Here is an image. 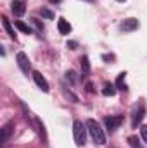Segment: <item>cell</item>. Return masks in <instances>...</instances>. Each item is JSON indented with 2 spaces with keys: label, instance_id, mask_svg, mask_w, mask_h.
<instances>
[{
  "label": "cell",
  "instance_id": "cell-1",
  "mask_svg": "<svg viewBox=\"0 0 147 148\" xmlns=\"http://www.w3.org/2000/svg\"><path fill=\"white\" fill-rule=\"evenodd\" d=\"M85 124H87V129H88L92 140H94L97 145H104V143H106V134H104V129L101 127V124H99L97 121H94V119H87Z\"/></svg>",
  "mask_w": 147,
  "mask_h": 148
},
{
  "label": "cell",
  "instance_id": "cell-2",
  "mask_svg": "<svg viewBox=\"0 0 147 148\" xmlns=\"http://www.w3.org/2000/svg\"><path fill=\"white\" fill-rule=\"evenodd\" d=\"M87 124H83L81 121H74L73 122V134H74V143L78 147H83L87 141Z\"/></svg>",
  "mask_w": 147,
  "mask_h": 148
},
{
  "label": "cell",
  "instance_id": "cell-3",
  "mask_svg": "<svg viewBox=\"0 0 147 148\" xmlns=\"http://www.w3.org/2000/svg\"><path fill=\"white\" fill-rule=\"evenodd\" d=\"M144 117H146V103H144V100H139L132 109V126L137 127L144 121Z\"/></svg>",
  "mask_w": 147,
  "mask_h": 148
},
{
  "label": "cell",
  "instance_id": "cell-4",
  "mask_svg": "<svg viewBox=\"0 0 147 148\" xmlns=\"http://www.w3.org/2000/svg\"><path fill=\"white\" fill-rule=\"evenodd\" d=\"M104 124H106L107 131L112 133V131H116V129L123 124V115H111V117H106V119H104Z\"/></svg>",
  "mask_w": 147,
  "mask_h": 148
},
{
  "label": "cell",
  "instance_id": "cell-5",
  "mask_svg": "<svg viewBox=\"0 0 147 148\" xmlns=\"http://www.w3.org/2000/svg\"><path fill=\"white\" fill-rule=\"evenodd\" d=\"M16 62H17L19 69H21L24 74H28L30 71H31V64H30V60H28V55H26L24 52H19V53L16 55Z\"/></svg>",
  "mask_w": 147,
  "mask_h": 148
},
{
  "label": "cell",
  "instance_id": "cell-6",
  "mask_svg": "<svg viewBox=\"0 0 147 148\" xmlns=\"http://www.w3.org/2000/svg\"><path fill=\"white\" fill-rule=\"evenodd\" d=\"M119 28H121V31H135L139 28V21L135 17H128L119 24Z\"/></svg>",
  "mask_w": 147,
  "mask_h": 148
},
{
  "label": "cell",
  "instance_id": "cell-7",
  "mask_svg": "<svg viewBox=\"0 0 147 148\" xmlns=\"http://www.w3.org/2000/svg\"><path fill=\"white\" fill-rule=\"evenodd\" d=\"M10 10H12L14 16H23V14L26 12V5H24L23 0H12V3H10Z\"/></svg>",
  "mask_w": 147,
  "mask_h": 148
},
{
  "label": "cell",
  "instance_id": "cell-8",
  "mask_svg": "<svg viewBox=\"0 0 147 148\" xmlns=\"http://www.w3.org/2000/svg\"><path fill=\"white\" fill-rule=\"evenodd\" d=\"M33 79H35V83H37V86L42 90V91H49V83H47V79L42 76V73H38V71H33Z\"/></svg>",
  "mask_w": 147,
  "mask_h": 148
},
{
  "label": "cell",
  "instance_id": "cell-9",
  "mask_svg": "<svg viewBox=\"0 0 147 148\" xmlns=\"http://www.w3.org/2000/svg\"><path fill=\"white\" fill-rule=\"evenodd\" d=\"M57 28H59V33H61V35H69V33H71V24H69L64 17H61V19L57 21Z\"/></svg>",
  "mask_w": 147,
  "mask_h": 148
},
{
  "label": "cell",
  "instance_id": "cell-10",
  "mask_svg": "<svg viewBox=\"0 0 147 148\" xmlns=\"http://www.w3.org/2000/svg\"><path fill=\"white\" fill-rule=\"evenodd\" d=\"M12 127H14V122L10 121V122H7L3 127H2V134H0V140H2V143H5L7 141V138L10 136V133H12Z\"/></svg>",
  "mask_w": 147,
  "mask_h": 148
},
{
  "label": "cell",
  "instance_id": "cell-11",
  "mask_svg": "<svg viewBox=\"0 0 147 148\" xmlns=\"http://www.w3.org/2000/svg\"><path fill=\"white\" fill-rule=\"evenodd\" d=\"M2 24H3V29L7 31V35L12 38V40H16V33H14V28H12V24H10V21L5 17V16H2Z\"/></svg>",
  "mask_w": 147,
  "mask_h": 148
},
{
  "label": "cell",
  "instance_id": "cell-12",
  "mask_svg": "<svg viewBox=\"0 0 147 148\" xmlns=\"http://www.w3.org/2000/svg\"><path fill=\"white\" fill-rule=\"evenodd\" d=\"M116 84H111V83H106L104 84V88H102V95L104 97H114L116 95Z\"/></svg>",
  "mask_w": 147,
  "mask_h": 148
},
{
  "label": "cell",
  "instance_id": "cell-13",
  "mask_svg": "<svg viewBox=\"0 0 147 148\" xmlns=\"http://www.w3.org/2000/svg\"><path fill=\"white\" fill-rule=\"evenodd\" d=\"M125 76H126V73H119V76H118V79H116V88L118 90H121V91H126L128 90V86H126V83H125Z\"/></svg>",
  "mask_w": 147,
  "mask_h": 148
},
{
  "label": "cell",
  "instance_id": "cell-14",
  "mask_svg": "<svg viewBox=\"0 0 147 148\" xmlns=\"http://www.w3.org/2000/svg\"><path fill=\"white\" fill-rule=\"evenodd\" d=\"M14 24H16V28H17L21 33H26V35H30V33H31V28H30L26 23H23V21H16Z\"/></svg>",
  "mask_w": 147,
  "mask_h": 148
},
{
  "label": "cell",
  "instance_id": "cell-15",
  "mask_svg": "<svg viewBox=\"0 0 147 148\" xmlns=\"http://www.w3.org/2000/svg\"><path fill=\"white\" fill-rule=\"evenodd\" d=\"M128 143H130V147L132 148H144L140 145V140H139V136H128Z\"/></svg>",
  "mask_w": 147,
  "mask_h": 148
},
{
  "label": "cell",
  "instance_id": "cell-16",
  "mask_svg": "<svg viewBox=\"0 0 147 148\" xmlns=\"http://www.w3.org/2000/svg\"><path fill=\"white\" fill-rule=\"evenodd\" d=\"M80 60H81V69H83V74H88V73H90V62H88V57H87V55H83Z\"/></svg>",
  "mask_w": 147,
  "mask_h": 148
},
{
  "label": "cell",
  "instance_id": "cell-17",
  "mask_svg": "<svg viewBox=\"0 0 147 148\" xmlns=\"http://www.w3.org/2000/svg\"><path fill=\"white\" fill-rule=\"evenodd\" d=\"M37 126H38V133H40V136H42V140H43V143L47 145V134H45V127H43V124L40 122L37 119Z\"/></svg>",
  "mask_w": 147,
  "mask_h": 148
},
{
  "label": "cell",
  "instance_id": "cell-18",
  "mask_svg": "<svg viewBox=\"0 0 147 148\" xmlns=\"http://www.w3.org/2000/svg\"><path fill=\"white\" fill-rule=\"evenodd\" d=\"M40 14H42V17H45V19H54V12L52 10H49V9H40Z\"/></svg>",
  "mask_w": 147,
  "mask_h": 148
},
{
  "label": "cell",
  "instance_id": "cell-19",
  "mask_svg": "<svg viewBox=\"0 0 147 148\" xmlns=\"http://www.w3.org/2000/svg\"><path fill=\"white\" fill-rule=\"evenodd\" d=\"M66 77H68L71 83H76V76H74L73 71H68V73H66Z\"/></svg>",
  "mask_w": 147,
  "mask_h": 148
},
{
  "label": "cell",
  "instance_id": "cell-20",
  "mask_svg": "<svg viewBox=\"0 0 147 148\" xmlns=\"http://www.w3.org/2000/svg\"><path fill=\"white\" fill-rule=\"evenodd\" d=\"M140 134H142L144 141L147 143V126H142V127H140Z\"/></svg>",
  "mask_w": 147,
  "mask_h": 148
},
{
  "label": "cell",
  "instance_id": "cell-21",
  "mask_svg": "<svg viewBox=\"0 0 147 148\" xmlns=\"http://www.w3.org/2000/svg\"><path fill=\"white\" fill-rule=\"evenodd\" d=\"M66 47H68L69 50H74V48L78 47V43H76V41H68V43H66Z\"/></svg>",
  "mask_w": 147,
  "mask_h": 148
},
{
  "label": "cell",
  "instance_id": "cell-22",
  "mask_svg": "<svg viewBox=\"0 0 147 148\" xmlns=\"http://www.w3.org/2000/svg\"><path fill=\"white\" fill-rule=\"evenodd\" d=\"M102 59L106 60V62H114V55L111 53V55H102Z\"/></svg>",
  "mask_w": 147,
  "mask_h": 148
},
{
  "label": "cell",
  "instance_id": "cell-23",
  "mask_svg": "<svg viewBox=\"0 0 147 148\" xmlns=\"http://www.w3.org/2000/svg\"><path fill=\"white\" fill-rule=\"evenodd\" d=\"M33 23H35V24H37V28H38V29H40V31H42V29H43V24H42V23H40V21H38V19H33Z\"/></svg>",
  "mask_w": 147,
  "mask_h": 148
},
{
  "label": "cell",
  "instance_id": "cell-24",
  "mask_svg": "<svg viewBox=\"0 0 147 148\" xmlns=\"http://www.w3.org/2000/svg\"><path fill=\"white\" fill-rule=\"evenodd\" d=\"M87 91H90V93L94 91V84L92 83H87Z\"/></svg>",
  "mask_w": 147,
  "mask_h": 148
},
{
  "label": "cell",
  "instance_id": "cell-25",
  "mask_svg": "<svg viewBox=\"0 0 147 148\" xmlns=\"http://www.w3.org/2000/svg\"><path fill=\"white\" fill-rule=\"evenodd\" d=\"M50 3H59V2H62V0H49Z\"/></svg>",
  "mask_w": 147,
  "mask_h": 148
},
{
  "label": "cell",
  "instance_id": "cell-26",
  "mask_svg": "<svg viewBox=\"0 0 147 148\" xmlns=\"http://www.w3.org/2000/svg\"><path fill=\"white\" fill-rule=\"evenodd\" d=\"M83 2H95V0H83Z\"/></svg>",
  "mask_w": 147,
  "mask_h": 148
},
{
  "label": "cell",
  "instance_id": "cell-27",
  "mask_svg": "<svg viewBox=\"0 0 147 148\" xmlns=\"http://www.w3.org/2000/svg\"><path fill=\"white\" fill-rule=\"evenodd\" d=\"M118 2H125V0H118Z\"/></svg>",
  "mask_w": 147,
  "mask_h": 148
}]
</instances>
